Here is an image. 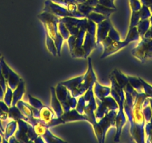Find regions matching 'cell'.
Returning <instances> with one entry per match:
<instances>
[{
	"label": "cell",
	"mask_w": 152,
	"mask_h": 143,
	"mask_svg": "<svg viewBox=\"0 0 152 143\" xmlns=\"http://www.w3.org/2000/svg\"><path fill=\"white\" fill-rule=\"evenodd\" d=\"M146 95L144 93H138L134 99V106L132 111V121L130 124V134L131 138L137 142H144L145 131L144 126L145 124L142 113V104L145 100Z\"/></svg>",
	"instance_id": "1"
},
{
	"label": "cell",
	"mask_w": 152,
	"mask_h": 143,
	"mask_svg": "<svg viewBox=\"0 0 152 143\" xmlns=\"http://www.w3.org/2000/svg\"><path fill=\"white\" fill-rule=\"evenodd\" d=\"M38 18L43 23L45 29H46V34L49 37L54 40L55 45H56L57 51H58V55H61V46H62L64 38L61 36L58 32V23L60 22L59 17L49 12L43 11L42 14L38 15Z\"/></svg>",
	"instance_id": "2"
},
{
	"label": "cell",
	"mask_w": 152,
	"mask_h": 143,
	"mask_svg": "<svg viewBox=\"0 0 152 143\" xmlns=\"http://www.w3.org/2000/svg\"><path fill=\"white\" fill-rule=\"evenodd\" d=\"M17 126L18 129L8 139V142H35L38 135L31 124L20 119L17 121Z\"/></svg>",
	"instance_id": "3"
},
{
	"label": "cell",
	"mask_w": 152,
	"mask_h": 143,
	"mask_svg": "<svg viewBox=\"0 0 152 143\" xmlns=\"http://www.w3.org/2000/svg\"><path fill=\"white\" fill-rule=\"evenodd\" d=\"M118 110H111L107 113L103 118L97 121L94 125H93L96 134V138L99 142L103 143L104 142L105 136L107 130L111 127L116 125V116Z\"/></svg>",
	"instance_id": "4"
},
{
	"label": "cell",
	"mask_w": 152,
	"mask_h": 143,
	"mask_svg": "<svg viewBox=\"0 0 152 143\" xmlns=\"http://www.w3.org/2000/svg\"><path fill=\"white\" fill-rule=\"evenodd\" d=\"M97 81L96 73L93 71V66H92V61L90 58H88V69L86 73L83 75V79L81 84L74 92L71 93L72 96L75 98H78L83 96L85 92L90 88V87H93L95 83Z\"/></svg>",
	"instance_id": "5"
},
{
	"label": "cell",
	"mask_w": 152,
	"mask_h": 143,
	"mask_svg": "<svg viewBox=\"0 0 152 143\" xmlns=\"http://www.w3.org/2000/svg\"><path fill=\"white\" fill-rule=\"evenodd\" d=\"M55 93L58 100L62 105L64 113L75 108L78 101L76 98L72 96L71 93L65 86L59 83L55 88Z\"/></svg>",
	"instance_id": "6"
},
{
	"label": "cell",
	"mask_w": 152,
	"mask_h": 143,
	"mask_svg": "<svg viewBox=\"0 0 152 143\" xmlns=\"http://www.w3.org/2000/svg\"><path fill=\"white\" fill-rule=\"evenodd\" d=\"M93 88V87H90L83 95V96L85 101L84 114L87 116V122L91 123L92 125H94L97 122L96 116H95V111L97 108V103L95 98Z\"/></svg>",
	"instance_id": "7"
},
{
	"label": "cell",
	"mask_w": 152,
	"mask_h": 143,
	"mask_svg": "<svg viewBox=\"0 0 152 143\" xmlns=\"http://www.w3.org/2000/svg\"><path fill=\"white\" fill-rule=\"evenodd\" d=\"M97 101L99 102V105L95 111V116L97 121L103 118L111 110H119V104L112 96H108L102 100Z\"/></svg>",
	"instance_id": "8"
},
{
	"label": "cell",
	"mask_w": 152,
	"mask_h": 143,
	"mask_svg": "<svg viewBox=\"0 0 152 143\" xmlns=\"http://www.w3.org/2000/svg\"><path fill=\"white\" fill-rule=\"evenodd\" d=\"M131 54L140 61L152 58V40L142 37L137 47L131 51Z\"/></svg>",
	"instance_id": "9"
},
{
	"label": "cell",
	"mask_w": 152,
	"mask_h": 143,
	"mask_svg": "<svg viewBox=\"0 0 152 143\" xmlns=\"http://www.w3.org/2000/svg\"><path fill=\"white\" fill-rule=\"evenodd\" d=\"M0 63L2 66V72L5 78V81L7 83V85L11 89V90H15L18 84H20L22 78L15 73L4 61L3 57L0 58Z\"/></svg>",
	"instance_id": "10"
},
{
	"label": "cell",
	"mask_w": 152,
	"mask_h": 143,
	"mask_svg": "<svg viewBox=\"0 0 152 143\" xmlns=\"http://www.w3.org/2000/svg\"><path fill=\"white\" fill-rule=\"evenodd\" d=\"M60 21L65 25L69 32L70 36H76L79 32L82 25L87 22V19H78L72 17H65L60 19Z\"/></svg>",
	"instance_id": "11"
},
{
	"label": "cell",
	"mask_w": 152,
	"mask_h": 143,
	"mask_svg": "<svg viewBox=\"0 0 152 143\" xmlns=\"http://www.w3.org/2000/svg\"><path fill=\"white\" fill-rule=\"evenodd\" d=\"M87 23L82 25V26L80 28L79 32L76 36H69L68 39H67V43H68L69 48V52H71L72 51L74 50L75 49L81 47L84 43V37H85L86 34V26H87Z\"/></svg>",
	"instance_id": "12"
},
{
	"label": "cell",
	"mask_w": 152,
	"mask_h": 143,
	"mask_svg": "<svg viewBox=\"0 0 152 143\" xmlns=\"http://www.w3.org/2000/svg\"><path fill=\"white\" fill-rule=\"evenodd\" d=\"M112 26L109 17L99 23L96 28V46H99L102 42L107 37L108 32L110 28Z\"/></svg>",
	"instance_id": "13"
},
{
	"label": "cell",
	"mask_w": 152,
	"mask_h": 143,
	"mask_svg": "<svg viewBox=\"0 0 152 143\" xmlns=\"http://www.w3.org/2000/svg\"><path fill=\"white\" fill-rule=\"evenodd\" d=\"M43 11L51 13L59 18H63L65 17H72V14L70 13L68 10L65 9L59 5H53L50 2H46V7H45Z\"/></svg>",
	"instance_id": "14"
},
{
	"label": "cell",
	"mask_w": 152,
	"mask_h": 143,
	"mask_svg": "<svg viewBox=\"0 0 152 143\" xmlns=\"http://www.w3.org/2000/svg\"><path fill=\"white\" fill-rule=\"evenodd\" d=\"M126 122L127 117L125 112H124V109H119L116 116V125H115V126L116 128V135H115V138H114V141L115 142L119 141L122 128H123L124 125L126 123Z\"/></svg>",
	"instance_id": "15"
},
{
	"label": "cell",
	"mask_w": 152,
	"mask_h": 143,
	"mask_svg": "<svg viewBox=\"0 0 152 143\" xmlns=\"http://www.w3.org/2000/svg\"><path fill=\"white\" fill-rule=\"evenodd\" d=\"M61 119L64 121V123L72 122H78V121H87V118L84 114H81L78 113L76 109H72L69 111L65 112L63 113L62 116H61Z\"/></svg>",
	"instance_id": "16"
},
{
	"label": "cell",
	"mask_w": 152,
	"mask_h": 143,
	"mask_svg": "<svg viewBox=\"0 0 152 143\" xmlns=\"http://www.w3.org/2000/svg\"><path fill=\"white\" fill-rule=\"evenodd\" d=\"M128 45V43L126 41H113L109 46L104 49V52L102 53V55L101 56L100 59H104V58H107V57L110 56L113 54L116 53V52L125 48Z\"/></svg>",
	"instance_id": "17"
},
{
	"label": "cell",
	"mask_w": 152,
	"mask_h": 143,
	"mask_svg": "<svg viewBox=\"0 0 152 143\" xmlns=\"http://www.w3.org/2000/svg\"><path fill=\"white\" fill-rule=\"evenodd\" d=\"M51 106L56 117H61L64 113L62 105L56 96L55 87H51Z\"/></svg>",
	"instance_id": "18"
},
{
	"label": "cell",
	"mask_w": 152,
	"mask_h": 143,
	"mask_svg": "<svg viewBox=\"0 0 152 143\" xmlns=\"http://www.w3.org/2000/svg\"><path fill=\"white\" fill-rule=\"evenodd\" d=\"M93 93L95 97L99 101L102 100L107 96L110 95V88L108 87H104L96 81L93 85Z\"/></svg>",
	"instance_id": "19"
},
{
	"label": "cell",
	"mask_w": 152,
	"mask_h": 143,
	"mask_svg": "<svg viewBox=\"0 0 152 143\" xmlns=\"http://www.w3.org/2000/svg\"><path fill=\"white\" fill-rule=\"evenodd\" d=\"M83 48H84V51H85L86 57L90 55L93 49L96 46V37H93L92 35H90L88 32L86 31L85 37H84V43H83Z\"/></svg>",
	"instance_id": "20"
},
{
	"label": "cell",
	"mask_w": 152,
	"mask_h": 143,
	"mask_svg": "<svg viewBox=\"0 0 152 143\" xmlns=\"http://www.w3.org/2000/svg\"><path fill=\"white\" fill-rule=\"evenodd\" d=\"M25 93V82L23 79H21L20 84L17 87L15 90H13V100L11 106H14L17 104V102L23 98Z\"/></svg>",
	"instance_id": "21"
},
{
	"label": "cell",
	"mask_w": 152,
	"mask_h": 143,
	"mask_svg": "<svg viewBox=\"0 0 152 143\" xmlns=\"http://www.w3.org/2000/svg\"><path fill=\"white\" fill-rule=\"evenodd\" d=\"M16 105L19 108V110L21 111V113H23V116L26 118L25 121L34 118L33 114H32V107L30 104L23 101L20 100Z\"/></svg>",
	"instance_id": "22"
},
{
	"label": "cell",
	"mask_w": 152,
	"mask_h": 143,
	"mask_svg": "<svg viewBox=\"0 0 152 143\" xmlns=\"http://www.w3.org/2000/svg\"><path fill=\"white\" fill-rule=\"evenodd\" d=\"M55 117H56L55 112L48 107L43 106L40 110V119L46 124H49Z\"/></svg>",
	"instance_id": "23"
},
{
	"label": "cell",
	"mask_w": 152,
	"mask_h": 143,
	"mask_svg": "<svg viewBox=\"0 0 152 143\" xmlns=\"http://www.w3.org/2000/svg\"><path fill=\"white\" fill-rule=\"evenodd\" d=\"M17 121L12 120L10 122H8L5 128V132H4L3 140L2 142H8V139L15 134L17 128Z\"/></svg>",
	"instance_id": "24"
},
{
	"label": "cell",
	"mask_w": 152,
	"mask_h": 143,
	"mask_svg": "<svg viewBox=\"0 0 152 143\" xmlns=\"http://www.w3.org/2000/svg\"><path fill=\"white\" fill-rule=\"evenodd\" d=\"M82 79L83 75H80V76L76 77V78H72V79L68 80V81H63L61 84H63L64 86H65V87L68 89L69 91L72 93V92H74L76 89L78 88V87L79 86V84H81Z\"/></svg>",
	"instance_id": "25"
},
{
	"label": "cell",
	"mask_w": 152,
	"mask_h": 143,
	"mask_svg": "<svg viewBox=\"0 0 152 143\" xmlns=\"http://www.w3.org/2000/svg\"><path fill=\"white\" fill-rule=\"evenodd\" d=\"M112 74L113 75L114 78L116 79V82L118 83L119 86L122 87L123 90H125V87H126L127 84H128V76L124 75L123 73H122L118 69H114L113 71L112 72Z\"/></svg>",
	"instance_id": "26"
},
{
	"label": "cell",
	"mask_w": 152,
	"mask_h": 143,
	"mask_svg": "<svg viewBox=\"0 0 152 143\" xmlns=\"http://www.w3.org/2000/svg\"><path fill=\"white\" fill-rule=\"evenodd\" d=\"M8 119H11V120L14 121H18L20 119H23V120H26V118L23 115V113H21L19 108L17 107V105H14V106H11L9 107V110H8Z\"/></svg>",
	"instance_id": "27"
},
{
	"label": "cell",
	"mask_w": 152,
	"mask_h": 143,
	"mask_svg": "<svg viewBox=\"0 0 152 143\" xmlns=\"http://www.w3.org/2000/svg\"><path fill=\"white\" fill-rule=\"evenodd\" d=\"M140 39V36L139 34L138 30H137V26L135 27L130 28L129 31H128V34H127V37L125 38V41H126L127 43L129 44L131 42L134 41H139Z\"/></svg>",
	"instance_id": "28"
},
{
	"label": "cell",
	"mask_w": 152,
	"mask_h": 143,
	"mask_svg": "<svg viewBox=\"0 0 152 143\" xmlns=\"http://www.w3.org/2000/svg\"><path fill=\"white\" fill-rule=\"evenodd\" d=\"M150 26H151V23H150V20H149L148 19L145 20H140V21L139 22V23L137 26V30H138L139 34H140L141 38H142V37H144L145 34L147 32V31L148 30Z\"/></svg>",
	"instance_id": "29"
},
{
	"label": "cell",
	"mask_w": 152,
	"mask_h": 143,
	"mask_svg": "<svg viewBox=\"0 0 152 143\" xmlns=\"http://www.w3.org/2000/svg\"><path fill=\"white\" fill-rule=\"evenodd\" d=\"M128 81H129L130 84L132 86L133 88L136 90L138 93H142L143 92V87L141 81H140V78H136V77L132 76H128Z\"/></svg>",
	"instance_id": "30"
},
{
	"label": "cell",
	"mask_w": 152,
	"mask_h": 143,
	"mask_svg": "<svg viewBox=\"0 0 152 143\" xmlns=\"http://www.w3.org/2000/svg\"><path fill=\"white\" fill-rule=\"evenodd\" d=\"M109 17H107V16L103 15V14H99V13H96L93 11V12L90 13L88 16H87L86 18L87 20H92L93 22H94L96 24H99V23H102V21H104V20H106L107 18H108Z\"/></svg>",
	"instance_id": "31"
},
{
	"label": "cell",
	"mask_w": 152,
	"mask_h": 143,
	"mask_svg": "<svg viewBox=\"0 0 152 143\" xmlns=\"http://www.w3.org/2000/svg\"><path fill=\"white\" fill-rule=\"evenodd\" d=\"M114 11H115V10H113L112 8H107V7L104 6V5H100V4H98L96 7L93 8V11H94V12L103 14V15L107 16V17H109Z\"/></svg>",
	"instance_id": "32"
},
{
	"label": "cell",
	"mask_w": 152,
	"mask_h": 143,
	"mask_svg": "<svg viewBox=\"0 0 152 143\" xmlns=\"http://www.w3.org/2000/svg\"><path fill=\"white\" fill-rule=\"evenodd\" d=\"M46 43L47 46V49L53 56H57L58 55V51H57L56 45H55L54 40L49 37V35L46 34Z\"/></svg>",
	"instance_id": "33"
},
{
	"label": "cell",
	"mask_w": 152,
	"mask_h": 143,
	"mask_svg": "<svg viewBox=\"0 0 152 143\" xmlns=\"http://www.w3.org/2000/svg\"><path fill=\"white\" fill-rule=\"evenodd\" d=\"M7 83L2 72V66L0 63V100H3L4 95L7 90Z\"/></svg>",
	"instance_id": "34"
},
{
	"label": "cell",
	"mask_w": 152,
	"mask_h": 143,
	"mask_svg": "<svg viewBox=\"0 0 152 143\" xmlns=\"http://www.w3.org/2000/svg\"><path fill=\"white\" fill-rule=\"evenodd\" d=\"M77 9H78V11H79L81 14H82L84 17H87L90 13L93 11V7L90 6V5H87V4L80 3L77 5Z\"/></svg>",
	"instance_id": "35"
},
{
	"label": "cell",
	"mask_w": 152,
	"mask_h": 143,
	"mask_svg": "<svg viewBox=\"0 0 152 143\" xmlns=\"http://www.w3.org/2000/svg\"><path fill=\"white\" fill-rule=\"evenodd\" d=\"M145 137H147V142H152V117L149 122H146L144 126Z\"/></svg>",
	"instance_id": "36"
},
{
	"label": "cell",
	"mask_w": 152,
	"mask_h": 143,
	"mask_svg": "<svg viewBox=\"0 0 152 143\" xmlns=\"http://www.w3.org/2000/svg\"><path fill=\"white\" fill-rule=\"evenodd\" d=\"M58 32L61 34V37L64 38V40H66L69 37L70 34L69 32L68 29L66 28V27L65 26V25L62 23V22L60 21L59 23H58Z\"/></svg>",
	"instance_id": "37"
},
{
	"label": "cell",
	"mask_w": 152,
	"mask_h": 143,
	"mask_svg": "<svg viewBox=\"0 0 152 143\" xmlns=\"http://www.w3.org/2000/svg\"><path fill=\"white\" fill-rule=\"evenodd\" d=\"M13 100V90H11L9 87H7V90L5 91L3 97V101L8 107H11Z\"/></svg>",
	"instance_id": "38"
},
{
	"label": "cell",
	"mask_w": 152,
	"mask_h": 143,
	"mask_svg": "<svg viewBox=\"0 0 152 143\" xmlns=\"http://www.w3.org/2000/svg\"><path fill=\"white\" fill-rule=\"evenodd\" d=\"M70 54H71V56L74 58H87L85 51H84L83 46L74 49L70 52Z\"/></svg>",
	"instance_id": "39"
},
{
	"label": "cell",
	"mask_w": 152,
	"mask_h": 143,
	"mask_svg": "<svg viewBox=\"0 0 152 143\" xmlns=\"http://www.w3.org/2000/svg\"><path fill=\"white\" fill-rule=\"evenodd\" d=\"M28 102L29 104L31 106H32L33 107H35V108L38 109V110H40V109L43 107L44 105L42 104V102L40 101H39L38 99L32 97L31 95H28Z\"/></svg>",
	"instance_id": "40"
},
{
	"label": "cell",
	"mask_w": 152,
	"mask_h": 143,
	"mask_svg": "<svg viewBox=\"0 0 152 143\" xmlns=\"http://www.w3.org/2000/svg\"><path fill=\"white\" fill-rule=\"evenodd\" d=\"M139 14H140V20H148V19L150 18V17L151 16L150 10H149L147 7L145 6V5L142 8H140V11H139Z\"/></svg>",
	"instance_id": "41"
},
{
	"label": "cell",
	"mask_w": 152,
	"mask_h": 143,
	"mask_svg": "<svg viewBox=\"0 0 152 143\" xmlns=\"http://www.w3.org/2000/svg\"><path fill=\"white\" fill-rule=\"evenodd\" d=\"M107 37H109L113 41H120L121 38L119 34H118V32L116 31V29L114 28L113 26H111L110 28L109 32H108Z\"/></svg>",
	"instance_id": "42"
},
{
	"label": "cell",
	"mask_w": 152,
	"mask_h": 143,
	"mask_svg": "<svg viewBox=\"0 0 152 143\" xmlns=\"http://www.w3.org/2000/svg\"><path fill=\"white\" fill-rule=\"evenodd\" d=\"M84 107H85V101H84V96H81L79 97L77 105H76V110L81 114H84Z\"/></svg>",
	"instance_id": "43"
},
{
	"label": "cell",
	"mask_w": 152,
	"mask_h": 143,
	"mask_svg": "<svg viewBox=\"0 0 152 143\" xmlns=\"http://www.w3.org/2000/svg\"><path fill=\"white\" fill-rule=\"evenodd\" d=\"M140 21V14H139V11H132V15H131V23H130V28L137 26Z\"/></svg>",
	"instance_id": "44"
},
{
	"label": "cell",
	"mask_w": 152,
	"mask_h": 143,
	"mask_svg": "<svg viewBox=\"0 0 152 143\" xmlns=\"http://www.w3.org/2000/svg\"><path fill=\"white\" fill-rule=\"evenodd\" d=\"M140 81H141L143 87V92H144L145 94L146 95L148 98H152V87L151 85H149L148 84H147L146 82H145L142 78H140Z\"/></svg>",
	"instance_id": "45"
},
{
	"label": "cell",
	"mask_w": 152,
	"mask_h": 143,
	"mask_svg": "<svg viewBox=\"0 0 152 143\" xmlns=\"http://www.w3.org/2000/svg\"><path fill=\"white\" fill-rule=\"evenodd\" d=\"M130 2H131V7L132 11H140V9L141 8V6H140V2L137 0H130Z\"/></svg>",
	"instance_id": "46"
},
{
	"label": "cell",
	"mask_w": 152,
	"mask_h": 143,
	"mask_svg": "<svg viewBox=\"0 0 152 143\" xmlns=\"http://www.w3.org/2000/svg\"><path fill=\"white\" fill-rule=\"evenodd\" d=\"M113 40H111V39L109 37H107L106 38H105L104 40L102 42V43H101V44L103 46L104 49H105V48H107V46H109L110 45L111 43H113Z\"/></svg>",
	"instance_id": "47"
},
{
	"label": "cell",
	"mask_w": 152,
	"mask_h": 143,
	"mask_svg": "<svg viewBox=\"0 0 152 143\" xmlns=\"http://www.w3.org/2000/svg\"><path fill=\"white\" fill-rule=\"evenodd\" d=\"M143 37L146 39H149V40H152V26H150V28L147 31V32L145 34Z\"/></svg>",
	"instance_id": "48"
},
{
	"label": "cell",
	"mask_w": 152,
	"mask_h": 143,
	"mask_svg": "<svg viewBox=\"0 0 152 143\" xmlns=\"http://www.w3.org/2000/svg\"><path fill=\"white\" fill-rule=\"evenodd\" d=\"M8 119V113L4 112L2 109L0 108V119L2 121H6Z\"/></svg>",
	"instance_id": "49"
},
{
	"label": "cell",
	"mask_w": 152,
	"mask_h": 143,
	"mask_svg": "<svg viewBox=\"0 0 152 143\" xmlns=\"http://www.w3.org/2000/svg\"><path fill=\"white\" fill-rule=\"evenodd\" d=\"M148 99H149V104H150L151 108V110H152V98H148Z\"/></svg>",
	"instance_id": "50"
},
{
	"label": "cell",
	"mask_w": 152,
	"mask_h": 143,
	"mask_svg": "<svg viewBox=\"0 0 152 143\" xmlns=\"http://www.w3.org/2000/svg\"><path fill=\"white\" fill-rule=\"evenodd\" d=\"M2 139H3V137H2V136L0 134V142H2V140H3Z\"/></svg>",
	"instance_id": "51"
},
{
	"label": "cell",
	"mask_w": 152,
	"mask_h": 143,
	"mask_svg": "<svg viewBox=\"0 0 152 143\" xmlns=\"http://www.w3.org/2000/svg\"><path fill=\"white\" fill-rule=\"evenodd\" d=\"M150 23H151V26H152V16H151L150 17Z\"/></svg>",
	"instance_id": "52"
},
{
	"label": "cell",
	"mask_w": 152,
	"mask_h": 143,
	"mask_svg": "<svg viewBox=\"0 0 152 143\" xmlns=\"http://www.w3.org/2000/svg\"><path fill=\"white\" fill-rule=\"evenodd\" d=\"M150 11L152 13V5L150 7Z\"/></svg>",
	"instance_id": "53"
},
{
	"label": "cell",
	"mask_w": 152,
	"mask_h": 143,
	"mask_svg": "<svg viewBox=\"0 0 152 143\" xmlns=\"http://www.w3.org/2000/svg\"><path fill=\"white\" fill-rule=\"evenodd\" d=\"M2 55H1V54H0V58H2Z\"/></svg>",
	"instance_id": "54"
}]
</instances>
